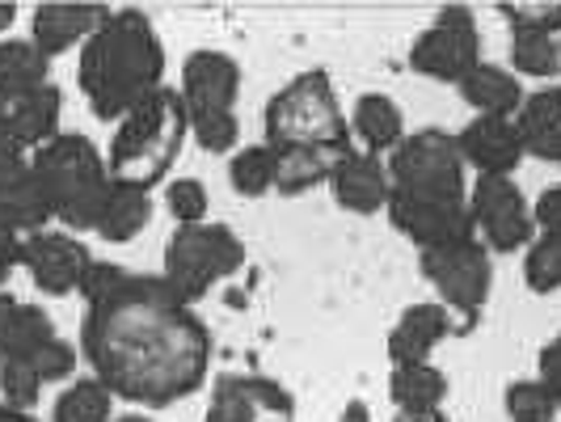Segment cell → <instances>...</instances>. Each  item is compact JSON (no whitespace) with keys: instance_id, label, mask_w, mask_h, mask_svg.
I'll list each match as a JSON object with an SVG mask.
<instances>
[{"instance_id":"cell-13","label":"cell","mask_w":561,"mask_h":422,"mask_svg":"<svg viewBox=\"0 0 561 422\" xmlns=\"http://www.w3.org/2000/svg\"><path fill=\"white\" fill-rule=\"evenodd\" d=\"M89 266H93V253L72 232L43 228L22 241V271L43 296H77Z\"/></svg>"},{"instance_id":"cell-37","label":"cell","mask_w":561,"mask_h":422,"mask_svg":"<svg viewBox=\"0 0 561 422\" xmlns=\"http://www.w3.org/2000/svg\"><path fill=\"white\" fill-rule=\"evenodd\" d=\"M77 360H81L77 346H72L64 334H56L34 360H30V364L38 367V376H43L47 385H59V380H72V376H77Z\"/></svg>"},{"instance_id":"cell-33","label":"cell","mask_w":561,"mask_h":422,"mask_svg":"<svg viewBox=\"0 0 561 422\" xmlns=\"http://www.w3.org/2000/svg\"><path fill=\"white\" fill-rule=\"evenodd\" d=\"M503 410H506V422H558L561 410L553 394L540 385V380H511L503 394Z\"/></svg>"},{"instance_id":"cell-8","label":"cell","mask_w":561,"mask_h":422,"mask_svg":"<svg viewBox=\"0 0 561 422\" xmlns=\"http://www.w3.org/2000/svg\"><path fill=\"white\" fill-rule=\"evenodd\" d=\"M422 280L435 287L439 305L456 317L460 330H473L494 296V253L481 246L478 237H460L419 250Z\"/></svg>"},{"instance_id":"cell-11","label":"cell","mask_w":561,"mask_h":422,"mask_svg":"<svg viewBox=\"0 0 561 422\" xmlns=\"http://www.w3.org/2000/svg\"><path fill=\"white\" fill-rule=\"evenodd\" d=\"M469 216L490 253H519L533 246V198L519 191L515 178H478L469 186Z\"/></svg>"},{"instance_id":"cell-14","label":"cell","mask_w":561,"mask_h":422,"mask_svg":"<svg viewBox=\"0 0 561 422\" xmlns=\"http://www.w3.org/2000/svg\"><path fill=\"white\" fill-rule=\"evenodd\" d=\"M64 132V93L59 84H43L22 98H0V152L30 157Z\"/></svg>"},{"instance_id":"cell-36","label":"cell","mask_w":561,"mask_h":422,"mask_svg":"<svg viewBox=\"0 0 561 422\" xmlns=\"http://www.w3.org/2000/svg\"><path fill=\"white\" fill-rule=\"evenodd\" d=\"M499 13L506 18L511 30H540L561 38V0H524V4H499Z\"/></svg>"},{"instance_id":"cell-46","label":"cell","mask_w":561,"mask_h":422,"mask_svg":"<svg viewBox=\"0 0 561 422\" xmlns=\"http://www.w3.org/2000/svg\"><path fill=\"white\" fill-rule=\"evenodd\" d=\"M397 422H451V419H444V414H435V419H397Z\"/></svg>"},{"instance_id":"cell-15","label":"cell","mask_w":561,"mask_h":422,"mask_svg":"<svg viewBox=\"0 0 561 422\" xmlns=\"http://www.w3.org/2000/svg\"><path fill=\"white\" fill-rule=\"evenodd\" d=\"M203 422H296V401L266 376H220Z\"/></svg>"},{"instance_id":"cell-10","label":"cell","mask_w":561,"mask_h":422,"mask_svg":"<svg viewBox=\"0 0 561 422\" xmlns=\"http://www.w3.org/2000/svg\"><path fill=\"white\" fill-rule=\"evenodd\" d=\"M481 64V26L469 4H444L410 47V68L439 84H460Z\"/></svg>"},{"instance_id":"cell-43","label":"cell","mask_w":561,"mask_h":422,"mask_svg":"<svg viewBox=\"0 0 561 422\" xmlns=\"http://www.w3.org/2000/svg\"><path fill=\"white\" fill-rule=\"evenodd\" d=\"M13 22H18V4L0 0V38H4V30H13Z\"/></svg>"},{"instance_id":"cell-34","label":"cell","mask_w":561,"mask_h":422,"mask_svg":"<svg viewBox=\"0 0 561 422\" xmlns=\"http://www.w3.org/2000/svg\"><path fill=\"white\" fill-rule=\"evenodd\" d=\"M43 389H47V380L38 376L34 364H26V360H0V406L34 414Z\"/></svg>"},{"instance_id":"cell-35","label":"cell","mask_w":561,"mask_h":422,"mask_svg":"<svg viewBox=\"0 0 561 422\" xmlns=\"http://www.w3.org/2000/svg\"><path fill=\"white\" fill-rule=\"evenodd\" d=\"M165 207L178 228L207 225V216H211V195H207V186H203L198 178H173L165 186Z\"/></svg>"},{"instance_id":"cell-24","label":"cell","mask_w":561,"mask_h":422,"mask_svg":"<svg viewBox=\"0 0 561 422\" xmlns=\"http://www.w3.org/2000/svg\"><path fill=\"white\" fill-rule=\"evenodd\" d=\"M148 220H152V191L111 178V191H106L102 207H98L93 232L102 241H111V246H127V241H136L148 228Z\"/></svg>"},{"instance_id":"cell-26","label":"cell","mask_w":561,"mask_h":422,"mask_svg":"<svg viewBox=\"0 0 561 422\" xmlns=\"http://www.w3.org/2000/svg\"><path fill=\"white\" fill-rule=\"evenodd\" d=\"M275 152H279V148H275ZM337 157H342V152H330V148H283L275 191H279L283 198H296V195L317 191V186H330V173H334Z\"/></svg>"},{"instance_id":"cell-32","label":"cell","mask_w":561,"mask_h":422,"mask_svg":"<svg viewBox=\"0 0 561 422\" xmlns=\"http://www.w3.org/2000/svg\"><path fill=\"white\" fill-rule=\"evenodd\" d=\"M524 283L536 296L561 292V232H536L524 250Z\"/></svg>"},{"instance_id":"cell-39","label":"cell","mask_w":561,"mask_h":422,"mask_svg":"<svg viewBox=\"0 0 561 422\" xmlns=\"http://www.w3.org/2000/svg\"><path fill=\"white\" fill-rule=\"evenodd\" d=\"M536 380L553 394V401H558L561 410V330L540 346V355H536Z\"/></svg>"},{"instance_id":"cell-9","label":"cell","mask_w":561,"mask_h":422,"mask_svg":"<svg viewBox=\"0 0 561 422\" xmlns=\"http://www.w3.org/2000/svg\"><path fill=\"white\" fill-rule=\"evenodd\" d=\"M389 186L414 195H469V166L460 157L456 132L419 127L385 157Z\"/></svg>"},{"instance_id":"cell-3","label":"cell","mask_w":561,"mask_h":422,"mask_svg":"<svg viewBox=\"0 0 561 422\" xmlns=\"http://www.w3.org/2000/svg\"><path fill=\"white\" fill-rule=\"evenodd\" d=\"M186 140H191V118L182 106V93L165 84L114 123V136L106 144V169L118 182L152 191L178 166Z\"/></svg>"},{"instance_id":"cell-7","label":"cell","mask_w":561,"mask_h":422,"mask_svg":"<svg viewBox=\"0 0 561 422\" xmlns=\"http://www.w3.org/2000/svg\"><path fill=\"white\" fill-rule=\"evenodd\" d=\"M161 280L186 300L195 305L203 300L216 283L232 280L241 266H245V241L232 232L228 225H191V228H173L161 253Z\"/></svg>"},{"instance_id":"cell-5","label":"cell","mask_w":561,"mask_h":422,"mask_svg":"<svg viewBox=\"0 0 561 422\" xmlns=\"http://www.w3.org/2000/svg\"><path fill=\"white\" fill-rule=\"evenodd\" d=\"M262 127H266V144L279 152L283 148H330V152L355 148L351 118L342 111L334 77L325 68H309L275 89L262 114Z\"/></svg>"},{"instance_id":"cell-40","label":"cell","mask_w":561,"mask_h":422,"mask_svg":"<svg viewBox=\"0 0 561 422\" xmlns=\"http://www.w3.org/2000/svg\"><path fill=\"white\" fill-rule=\"evenodd\" d=\"M533 220H536V232H561V182L545 186L533 198Z\"/></svg>"},{"instance_id":"cell-41","label":"cell","mask_w":561,"mask_h":422,"mask_svg":"<svg viewBox=\"0 0 561 422\" xmlns=\"http://www.w3.org/2000/svg\"><path fill=\"white\" fill-rule=\"evenodd\" d=\"M22 241H26V237H13V241H0V292H4V283L13 280V271L22 266Z\"/></svg>"},{"instance_id":"cell-44","label":"cell","mask_w":561,"mask_h":422,"mask_svg":"<svg viewBox=\"0 0 561 422\" xmlns=\"http://www.w3.org/2000/svg\"><path fill=\"white\" fill-rule=\"evenodd\" d=\"M0 422H43V419H34V414H22V410H9V406H0Z\"/></svg>"},{"instance_id":"cell-20","label":"cell","mask_w":561,"mask_h":422,"mask_svg":"<svg viewBox=\"0 0 561 422\" xmlns=\"http://www.w3.org/2000/svg\"><path fill=\"white\" fill-rule=\"evenodd\" d=\"M330 191H334V203L351 216H376L389 207V166L385 157H371V152H359V148H346L337 157L334 173H330Z\"/></svg>"},{"instance_id":"cell-27","label":"cell","mask_w":561,"mask_h":422,"mask_svg":"<svg viewBox=\"0 0 561 422\" xmlns=\"http://www.w3.org/2000/svg\"><path fill=\"white\" fill-rule=\"evenodd\" d=\"M114 401L118 397L98 376H77L51 401V422H114Z\"/></svg>"},{"instance_id":"cell-30","label":"cell","mask_w":561,"mask_h":422,"mask_svg":"<svg viewBox=\"0 0 561 422\" xmlns=\"http://www.w3.org/2000/svg\"><path fill=\"white\" fill-rule=\"evenodd\" d=\"M56 321L47 317V309L26 305V300H13L9 312V326H4V355L0 360H34L51 338H56Z\"/></svg>"},{"instance_id":"cell-6","label":"cell","mask_w":561,"mask_h":422,"mask_svg":"<svg viewBox=\"0 0 561 422\" xmlns=\"http://www.w3.org/2000/svg\"><path fill=\"white\" fill-rule=\"evenodd\" d=\"M178 93H182V106L191 118V140L211 157L237 152V144H241V118H237L241 64L228 52L198 47L182 64Z\"/></svg>"},{"instance_id":"cell-42","label":"cell","mask_w":561,"mask_h":422,"mask_svg":"<svg viewBox=\"0 0 561 422\" xmlns=\"http://www.w3.org/2000/svg\"><path fill=\"white\" fill-rule=\"evenodd\" d=\"M337 422H371V410H367L364 397H351V401L342 406V414H337Z\"/></svg>"},{"instance_id":"cell-4","label":"cell","mask_w":561,"mask_h":422,"mask_svg":"<svg viewBox=\"0 0 561 422\" xmlns=\"http://www.w3.org/2000/svg\"><path fill=\"white\" fill-rule=\"evenodd\" d=\"M30 166L38 178V191L47 198L51 220L68 232H93L98 207L111 191L106 152L81 132H59L51 144L30 152Z\"/></svg>"},{"instance_id":"cell-29","label":"cell","mask_w":561,"mask_h":422,"mask_svg":"<svg viewBox=\"0 0 561 422\" xmlns=\"http://www.w3.org/2000/svg\"><path fill=\"white\" fill-rule=\"evenodd\" d=\"M228 182L241 198H262L279 182V152L271 144H245L228 157Z\"/></svg>"},{"instance_id":"cell-18","label":"cell","mask_w":561,"mask_h":422,"mask_svg":"<svg viewBox=\"0 0 561 422\" xmlns=\"http://www.w3.org/2000/svg\"><path fill=\"white\" fill-rule=\"evenodd\" d=\"M451 334H460L456 317L439 300H419V305L401 309V317L389 326V338H385L389 364H431V355Z\"/></svg>"},{"instance_id":"cell-16","label":"cell","mask_w":561,"mask_h":422,"mask_svg":"<svg viewBox=\"0 0 561 422\" xmlns=\"http://www.w3.org/2000/svg\"><path fill=\"white\" fill-rule=\"evenodd\" d=\"M111 13V4H98V0H47V4H34V13H30V43L47 59L68 56V52L84 47L102 30V22Z\"/></svg>"},{"instance_id":"cell-12","label":"cell","mask_w":561,"mask_h":422,"mask_svg":"<svg viewBox=\"0 0 561 422\" xmlns=\"http://www.w3.org/2000/svg\"><path fill=\"white\" fill-rule=\"evenodd\" d=\"M389 220L419 250L478 237L469 216V195H414V191H389Z\"/></svg>"},{"instance_id":"cell-17","label":"cell","mask_w":561,"mask_h":422,"mask_svg":"<svg viewBox=\"0 0 561 422\" xmlns=\"http://www.w3.org/2000/svg\"><path fill=\"white\" fill-rule=\"evenodd\" d=\"M47 225H51V212H47V198L38 191L30 157L0 152V241L43 232Z\"/></svg>"},{"instance_id":"cell-21","label":"cell","mask_w":561,"mask_h":422,"mask_svg":"<svg viewBox=\"0 0 561 422\" xmlns=\"http://www.w3.org/2000/svg\"><path fill=\"white\" fill-rule=\"evenodd\" d=\"M410 136L405 114L389 93H359L355 111H351V140L359 152L371 157H389L397 144Z\"/></svg>"},{"instance_id":"cell-22","label":"cell","mask_w":561,"mask_h":422,"mask_svg":"<svg viewBox=\"0 0 561 422\" xmlns=\"http://www.w3.org/2000/svg\"><path fill=\"white\" fill-rule=\"evenodd\" d=\"M389 401L397 406V419H435L448 401V376L435 364H393Z\"/></svg>"},{"instance_id":"cell-2","label":"cell","mask_w":561,"mask_h":422,"mask_svg":"<svg viewBox=\"0 0 561 422\" xmlns=\"http://www.w3.org/2000/svg\"><path fill=\"white\" fill-rule=\"evenodd\" d=\"M77 84L93 118L118 123L144 98L165 89V43L140 9H114L102 30L81 47Z\"/></svg>"},{"instance_id":"cell-19","label":"cell","mask_w":561,"mask_h":422,"mask_svg":"<svg viewBox=\"0 0 561 422\" xmlns=\"http://www.w3.org/2000/svg\"><path fill=\"white\" fill-rule=\"evenodd\" d=\"M456 144H460L465 166L478 169V178H515V169L528 157L511 118H478L473 114L456 132Z\"/></svg>"},{"instance_id":"cell-23","label":"cell","mask_w":561,"mask_h":422,"mask_svg":"<svg viewBox=\"0 0 561 422\" xmlns=\"http://www.w3.org/2000/svg\"><path fill=\"white\" fill-rule=\"evenodd\" d=\"M460 89V98H465V106L478 114V118H515L519 106H524V81L503 68V64H485L481 59L478 68L465 77V81L456 84Z\"/></svg>"},{"instance_id":"cell-28","label":"cell","mask_w":561,"mask_h":422,"mask_svg":"<svg viewBox=\"0 0 561 422\" xmlns=\"http://www.w3.org/2000/svg\"><path fill=\"white\" fill-rule=\"evenodd\" d=\"M511 72L519 81H553L561 72V38L540 30H511Z\"/></svg>"},{"instance_id":"cell-25","label":"cell","mask_w":561,"mask_h":422,"mask_svg":"<svg viewBox=\"0 0 561 422\" xmlns=\"http://www.w3.org/2000/svg\"><path fill=\"white\" fill-rule=\"evenodd\" d=\"M51 84V59L30 38H0V98H22Z\"/></svg>"},{"instance_id":"cell-45","label":"cell","mask_w":561,"mask_h":422,"mask_svg":"<svg viewBox=\"0 0 561 422\" xmlns=\"http://www.w3.org/2000/svg\"><path fill=\"white\" fill-rule=\"evenodd\" d=\"M114 422H152V419H148L144 410H131V414H118V419H114Z\"/></svg>"},{"instance_id":"cell-31","label":"cell","mask_w":561,"mask_h":422,"mask_svg":"<svg viewBox=\"0 0 561 422\" xmlns=\"http://www.w3.org/2000/svg\"><path fill=\"white\" fill-rule=\"evenodd\" d=\"M519 140H540V136H553L561 132V84H540V89H528L524 93V106L511 118Z\"/></svg>"},{"instance_id":"cell-38","label":"cell","mask_w":561,"mask_h":422,"mask_svg":"<svg viewBox=\"0 0 561 422\" xmlns=\"http://www.w3.org/2000/svg\"><path fill=\"white\" fill-rule=\"evenodd\" d=\"M127 275H131V271H123L118 262L93 258V266L84 271V280H81V292H77V296L84 300V309H89V305H98V300H106L114 287H123V280H127Z\"/></svg>"},{"instance_id":"cell-1","label":"cell","mask_w":561,"mask_h":422,"mask_svg":"<svg viewBox=\"0 0 561 422\" xmlns=\"http://www.w3.org/2000/svg\"><path fill=\"white\" fill-rule=\"evenodd\" d=\"M81 355L118 401L165 410L195 397L211 376L207 321L161 275H127L84 309Z\"/></svg>"}]
</instances>
